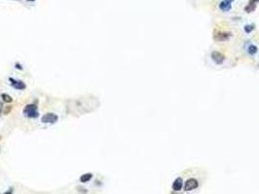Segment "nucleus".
<instances>
[{"mask_svg": "<svg viewBox=\"0 0 259 194\" xmlns=\"http://www.w3.org/2000/svg\"><path fill=\"white\" fill-rule=\"evenodd\" d=\"M255 8H256V4H255V3L250 2V4H248L247 7H245V11H247V13H250L252 11H254Z\"/></svg>", "mask_w": 259, "mask_h": 194, "instance_id": "f8f14e48", "label": "nucleus"}, {"mask_svg": "<svg viewBox=\"0 0 259 194\" xmlns=\"http://www.w3.org/2000/svg\"><path fill=\"white\" fill-rule=\"evenodd\" d=\"M234 0H222L219 3V9L223 12H229L232 9V3Z\"/></svg>", "mask_w": 259, "mask_h": 194, "instance_id": "0eeeda50", "label": "nucleus"}, {"mask_svg": "<svg viewBox=\"0 0 259 194\" xmlns=\"http://www.w3.org/2000/svg\"><path fill=\"white\" fill-rule=\"evenodd\" d=\"M172 190L174 191H180V190L182 189V187H183V180H182L181 178H177L174 183H172Z\"/></svg>", "mask_w": 259, "mask_h": 194, "instance_id": "6e6552de", "label": "nucleus"}, {"mask_svg": "<svg viewBox=\"0 0 259 194\" xmlns=\"http://www.w3.org/2000/svg\"><path fill=\"white\" fill-rule=\"evenodd\" d=\"M9 81L11 82V86L14 88H16V89H18V90H24V89L26 88L25 83L22 82V81H20V80H15V79H13V78H10Z\"/></svg>", "mask_w": 259, "mask_h": 194, "instance_id": "423d86ee", "label": "nucleus"}, {"mask_svg": "<svg viewBox=\"0 0 259 194\" xmlns=\"http://www.w3.org/2000/svg\"><path fill=\"white\" fill-rule=\"evenodd\" d=\"M232 34L228 32H219V33H215L213 36V39L217 42H224L227 41L231 38Z\"/></svg>", "mask_w": 259, "mask_h": 194, "instance_id": "39448f33", "label": "nucleus"}, {"mask_svg": "<svg viewBox=\"0 0 259 194\" xmlns=\"http://www.w3.org/2000/svg\"><path fill=\"white\" fill-rule=\"evenodd\" d=\"M244 28H245V31L247 33H250L252 30L254 29V26L253 25H245Z\"/></svg>", "mask_w": 259, "mask_h": 194, "instance_id": "ddd939ff", "label": "nucleus"}, {"mask_svg": "<svg viewBox=\"0 0 259 194\" xmlns=\"http://www.w3.org/2000/svg\"><path fill=\"white\" fill-rule=\"evenodd\" d=\"M58 119H59V116L53 113L46 114V115L43 116L42 119H41L43 123H55V122H57Z\"/></svg>", "mask_w": 259, "mask_h": 194, "instance_id": "20e7f679", "label": "nucleus"}, {"mask_svg": "<svg viewBox=\"0 0 259 194\" xmlns=\"http://www.w3.org/2000/svg\"><path fill=\"white\" fill-rule=\"evenodd\" d=\"M211 57L212 59V61L217 65L223 64V62L225 61V56L219 52H212L211 55Z\"/></svg>", "mask_w": 259, "mask_h": 194, "instance_id": "f03ea898", "label": "nucleus"}, {"mask_svg": "<svg viewBox=\"0 0 259 194\" xmlns=\"http://www.w3.org/2000/svg\"><path fill=\"white\" fill-rule=\"evenodd\" d=\"M24 114L30 119H36L39 116V113L37 111V106L35 104H27L24 109Z\"/></svg>", "mask_w": 259, "mask_h": 194, "instance_id": "f257e3e1", "label": "nucleus"}, {"mask_svg": "<svg viewBox=\"0 0 259 194\" xmlns=\"http://www.w3.org/2000/svg\"><path fill=\"white\" fill-rule=\"evenodd\" d=\"M92 178H93V174H91V173L84 174V175L81 176L80 182L81 183H88V182H90V180H92Z\"/></svg>", "mask_w": 259, "mask_h": 194, "instance_id": "1a4fd4ad", "label": "nucleus"}, {"mask_svg": "<svg viewBox=\"0 0 259 194\" xmlns=\"http://www.w3.org/2000/svg\"><path fill=\"white\" fill-rule=\"evenodd\" d=\"M199 182L196 179H189L184 185V190L185 191H192L196 188H198Z\"/></svg>", "mask_w": 259, "mask_h": 194, "instance_id": "7ed1b4c3", "label": "nucleus"}, {"mask_svg": "<svg viewBox=\"0 0 259 194\" xmlns=\"http://www.w3.org/2000/svg\"><path fill=\"white\" fill-rule=\"evenodd\" d=\"M257 51H258L257 47L255 46V45H253V44L250 45V47H248V48H247V52L250 53V55H256V53H257Z\"/></svg>", "mask_w": 259, "mask_h": 194, "instance_id": "9d476101", "label": "nucleus"}, {"mask_svg": "<svg viewBox=\"0 0 259 194\" xmlns=\"http://www.w3.org/2000/svg\"><path fill=\"white\" fill-rule=\"evenodd\" d=\"M1 98H2V100L5 103H11L13 101L12 97L10 96L9 94H6V93H2V94H1Z\"/></svg>", "mask_w": 259, "mask_h": 194, "instance_id": "9b49d317", "label": "nucleus"}, {"mask_svg": "<svg viewBox=\"0 0 259 194\" xmlns=\"http://www.w3.org/2000/svg\"><path fill=\"white\" fill-rule=\"evenodd\" d=\"M16 68H18L20 70H22V67H21V65H20L19 63H16Z\"/></svg>", "mask_w": 259, "mask_h": 194, "instance_id": "4468645a", "label": "nucleus"}, {"mask_svg": "<svg viewBox=\"0 0 259 194\" xmlns=\"http://www.w3.org/2000/svg\"><path fill=\"white\" fill-rule=\"evenodd\" d=\"M27 1H31L32 2V1H35V0H27Z\"/></svg>", "mask_w": 259, "mask_h": 194, "instance_id": "2eb2a0df", "label": "nucleus"}]
</instances>
